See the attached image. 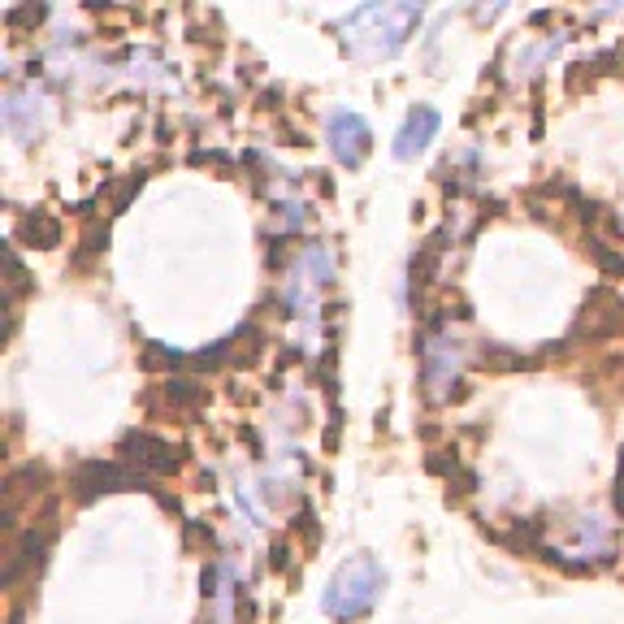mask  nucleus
I'll use <instances>...</instances> for the list:
<instances>
[{
	"mask_svg": "<svg viewBox=\"0 0 624 624\" xmlns=\"http://www.w3.org/2000/svg\"><path fill=\"white\" fill-rule=\"evenodd\" d=\"M325 135H330V152L347 169H356L373 148V135H369V126H364L360 113H334L330 126H325Z\"/></svg>",
	"mask_w": 624,
	"mask_h": 624,
	"instance_id": "nucleus-6",
	"label": "nucleus"
},
{
	"mask_svg": "<svg viewBox=\"0 0 624 624\" xmlns=\"http://www.w3.org/2000/svg\"><path fill=\"white\" fill-rule=\"evenodd\" d=\"M620 334H624V295H616L611 286H598L581 308L577 338H620Z\"/></svg>",
	"mask_w": 624,
	"mask_h": 624,
	"instance_id": "nucleus-5",
	"label": "nucleus"
},
{
	"mask_svg": "<svg viewBox=\"0 0 624 624\" xmlns=\"http://www.w3.org/2000/svg\"><path fill=\"white\" fill-rule=\"evenodd\" d=\"M590 256L598 260V269H603V273H616V278H624V252H611L603 239H590Z\"/></svg>",
	"mask_w": 624,
	"mask_h": 624,
	"instance_id": "nucleus-11",
	"label": "nucleus"
},
{
	"mask_svg": "<svg viewBox=\"0 0 624 624\" xmlns=\"http://www.w3.org/2000/svg\"><path fill=\"white\" fill-rule=\"evenodd\" d=\"M477 364H481V369H494V373H503V369H529L533 360H525V356H512V351H503V347H481Z\"/></svg>",
	"mask_w": 624,
	"mask_h": 624,
	"instance_id": "nucleus-9",
	"label": "nucleus"
},
{
	"mask_svg": "<svg viewBox=\"0 0 624 624\" xmlns=\"http://www.w3.org/2000/svg\"><path fill=\"white\" fill-rule=\"evenodd\" d=\"M416 22H421V9H412V5H369V9L351 13L343 22V31H356V35L373 31V39H377L373 52H395Z\"/></svg>",
	"mask_w": 624,
	"mask_h": 624,
	"instance_id": "nucleus-2",
	"label": "nucleus"
},
{
	"mask_svg": "<svg viewBox=\"0 0 624 624\" xmlns=\"http://www.w3.org/2000/svg\"><path fill=\"white\" fill-rule=\"evenodd\" d=\"M122 455L139 468V473H178L187 451H182L178 442H169V438L148 434V429H130V434L122 438Z\"/></svg>",
	"mask_w": 624,
	"mask_h": 624,
	"instance_id": "nucleus-4",
	"label": "nucleus"
},
{
	"mask_svg": "<svg viewBox=\"0 0 624 624\" xmlns=\"http://www.w3.org/2000/svg\"><path fill=\"white\" fill-rule=\"evenodd\" d=\"M18 239H26L31 247H61V221L52 213H26L18 221Z\"/></svg>",
	"mask_w": 624,
	"mask_h": 624,
	"instance_id": "nucleus-8",
	"label": "nucleus"
},
{
	"mask_svg": "<svg viewBox=\"0 0 624 624\" xmlns=\"http://www.w3.org/2000/svg\"><path fill=\"white\" fill-rule=\"evenodd\" d=\"M5 260H9V299H13V295H22L31 282H26V269H22V260H18V252H13V247L5 252Z\"/></svg>",
	"mask_w": 624,
	"mask_h": 624,
	"instance_id": "nucleus-12",
	"label": "nucleus"
},
{
	"mask_svg": "<svg viewBox=\"0 0 624 624\" xmlns=\"http://www.w3.org/2000/svg\"><path fill=\"white\" fill-rule=\"evenodd\" d=\"M269 564H273V568H291V559H286V546H273V551H269Z\"/></svg>",
	"mask_w": 624,
	"mask_h": 624,
	"instance_id": "nucleus-14",
	"label": "nucleus"
},
{
	"mask_svg": "<svg viewBox=\"0 0 624 624\" xmlns=\"http://www.w3.org/2000/svg\"><path fill=\"white\" fill-rule=\"evenodd\" d=\"M165 395H169V403H178V408H200V403H204V386L187 382V377H174V382L165 386Z\"/></svg>",
	"mask_w": 624,
	"mask_h": 624,
	"instance_id": "nucleus-10",
	"label": "nucleus"
},
{
	"mask_svg": "<svg viewBox=\"0 0 624 624\" xmlns=\"http://www.w3.org/2000/svg\"><path fill=\"white\" fill-rule=\"evenodd\" d=\"M382 590H386V577H382V568H377V559L364 551L351 555L347 564H338L330 585H325V598H321L325 616L338 624H356L377 607Z\"/></svg>",
	"mask_w": 624,
	"mask_h": 624,
	"instance_id": "nucleus-1",
	"label": "nucleus"
},
{
	"mask_svg": "<svg viewBox=\"0 0 624 624\" xmlns=\"http://www.w3.org/2000/svg\"><path fill=\"white\" fill-rule=\"evenodd\" d=\"M434 135H438V113L429 109V104H421V109H412L408 122L399 126V135H395V156H399V161H408V156L425 152Z\"/></svg>",
	"mask_w": 624,
	"mask_h": 624,
	"instance_id": "nucleus-7",
	"label": "nucleus"
},
{
	"mask_svg": "<svg viewBox=\"0 0 624 624\" xmlns=\"http://www.w3.org/2000/svg\"><path fill=\"white\" fill-rule=\"evenodd\" d=\"M70 490L78 503H91V499H100V494H117V490H148V473L113 464V460H87L74 468Z\"/></svg>",
	"mask_w": 624,
	"mask_h": 624,
	"instance_id": "nucleus-3",
	"label": "nucleus"
},
{
	"mask_svg": "<svg viewBox=\"0 0 624 624\" xmlns=\"http://www.w3.org/2000/svg\"><path fill=\"white\" fill-rule=\"evenodd\" d=\"M139 187H143V174H130L122 187H117V195H113V213H122V208L130 204V195H135Z\"/></svg>",
	"mask_w": 624,
	"mask_h": 624,
	"instance_id": "nucleus-13",
	"label": "nucleus"
}]
</instances>
